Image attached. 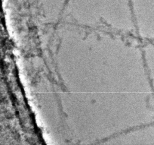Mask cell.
Instances as JSON below:
<instances>
[{
    "mask_svg": "<svg viewBox=\"0 0 154 145\" xmlns=\"http://www.w3.org/2000/svg\"><path fill=\"white\" fill-rule=\"evenodd\" d=\"M90 18L97 25L116 32L135 30L130 0H91Z\"/></svg>",
    "mask_w": 154,
    "mask_h": 145,
    "instance_id": "cell-1",
    "label": "cell"
}]
</instances>
